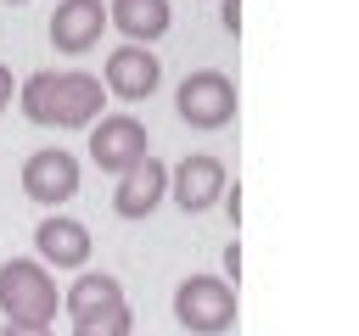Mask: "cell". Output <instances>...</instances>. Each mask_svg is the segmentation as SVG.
I'll return each mask as SVG.
<instances>
[{
	"instance_id": "9",
	"label": "cell",
	"mask_w": 359,
	"mask_h": 336,
	"mask_svg": "<svg viewBox=\"0 0 359 336\" xmlns=\"http://www.w3.org/2000/svg\"><path fill=\"white\" fill-rule=\"evenodd\" d=\"M163 196H168V162L140 157L135 168H123V174H118L112 207H118V218H146V213H151Z\"/></svg>"
},
{
	"instance_id": "7",
	"label": "cell",
	"mask_w": 359,
	"mask_h": 336,
	"mask_svg": "<svg viewBox=\"0 0 359 336\" xmlns=\"http://www.w3.org/2000/svg\"><path fill=\"white\" fill-rule=\"evenodd\" d=\"M168 190H174L180 213H202V207H213L224 196V162L213 151H191V157H180L168 168Z\"/></svg>"
},
{
	"instance_id": "17",
	"label": "cell",
	"mask_w": 359,
	"mask_h": 336,
	"mask_svg": "<svg viewBox=\"0 0 359 336\" xmlns=\"http://www.w3.org/2000/svg\"><path fill=\"white\" fill-rule=\"evenodd\" d=\"M11 101H17V78H11V67L0 62V112H6Z\"/></svg>"
},
{
	"instance_id": "15",
	"label": "cell",
	"mask_w": 359,
	"mask_h": 336,
	"mask_svg": "<svg viewBox=\"0 0 359 336\" xmlns=\"http://www.w3.org/2000/svg\"><path fill=\"white\" fill-rule=\"evenodd\" d=\"M50 90H56V73H50V67H39V73L17 90V101H22L28 123H39V129H50Z\"/></svg>"
},
{
	"instance_id": "12",
	"label": "cell",
	"mask_w": 359,
	"mask_h": 336,
	"mask_svg": "<svg viewBox=\"0 0 359 336\" xmlns=\"http://www.w3.org/2000/svg\"><path fill=\"white\" fill-rule=\"evenodd\" d=\"M107 17L118 22V34H123L129 45H151V39H163L168 22H174L168 0H112Z\"/></svg>"
},
{
	"instance_id": "6",
	"label": "cell",
	"mask_w": 359,
	"mask_h": 336,
	"mask_svg": "<svg viewBox=\"0 0 359 336\" xmlns=\"http://www.w3.org/2000/svg\"><path fill=\"white\" fill-rule=\"evenodd\" d=\"M157 84H163V62H157L146 45H118V50H107V73H101V90H107V95H118V101H146Z\"/></svg>"
},
{
	"instance_id": "2",
	"label": "cell",
	"mask_w": 359,
	"mask_h": 336,
	"mask_svg": "<svg viewBox=\"0 0 359 336\" xmlns=\"http://www.w3.org/2000/svg\"><path fill=\"white\" fill-rule=\"evenodd\" d=\"M174 112L191 123V129H224L236 118V78L219 73V67H196L180 78L174 90Z\"/></svg>"
},
{
	"instance_id": "11",
	"label": "cell",
	"mask_w": 359,
	"mask_h": 336,
	"mask_svg": "<svg viewBox=\"0 0 359 336\" xmlns=\"http://www.w3.org/2000/svg\"><path fill=\"white\" fill-rule=\"evenodd\" d=\"M34 252H39L50 269H84V263H90V224L50 213L45 224H34Z\"/></svg>"
},
{
	"instance_id": "3",
	"label": "cell",
	"mask_w": 359,
	"mask_h": 336,
	"mask_svg": "<svg viewBox=\"0 0 359 336\" xmlns=\"http://www.w3.org/2000/svg\"><path fill=\"white\" fill-rule=\"evenodd\" d=\"M174 319L196 336H219L236 325V286H224L219 274H191L174 291Z\"/></svg>"
},
{
	"instance_id": "16",
	"label": "cell",
	"mask_w": 359,
	"mask_h": 336,
	"mask_svg": "<svg viewBox=\"0 0 359 336\" xmlns=\"http://www.w3.org/2000/svg\"><path fill=\"white\" fill-rule=\"evenodd\" d=\"M219 22L236 34V28H241V0H219Z\"/></svg>"
},
{
	"instance_id": "5",
	"label": "cell",
	"mask_w": 359,
	"mask_h": 336,
	"mask_svg": "<svg viewBox=\"0 0 359 336\" xmlns=\"http://www.w3.org/2000/svg\"><path fill=\"white\" fill-rule=\"evenodd\" d=\"M146 123L140 118H129V112H112V118H95V134H90V162L95 168H107V174H123V168H135L140 157H151L146 151Z\"/></svg>"
},
{
	"instance_id": "13",
	"label": "cell",
	"mask_w": 359,
	"mask_h": 336,
	"mask_svg": "<svg viewBox=\"0 0 359 336\" xmlns=\"http://www.w3.org/2000/svg\"><path fill=\"white\" fill-rule=\"evenodd\" d=\"M67 308H73V319L79 314H90V308H107V302H123V286L112 280V274H101V269H84L79 280H73V291L62 297Z\"/></svg>"
},
{
	"instance_id": "14",
	"label": "cell",
	"mask_w": 359,
	"mask_h": 336,
	"mask_svg": "<svg viewBox=\"0 0 359 336\" xmlns=\"http://www.w3.org/2000/svg\"><path fill=\"white\" fill-rule=\"evenodd\" d=\"M129 330H135L129 302H107V308H90L73 319V336H129Z\"/></svg>"
},
{
	"instance_id": "1",
	"label": "cell",
	"mask_w": 359,
	"mask_h": 336,
	"mask_svg": "<svg viewBox=\"0 0 359 336\" xmlns=\"http://www.w3.org/2000/svg\"><path fill=\"white\" fill-rule=\"evenodd\" d=\"M56 308H62V291H56V280L39 258H6L0 263V314H6V325L50 330Z\"/></svg>"
},
{
	"instance_id": "10",
	"label": "cell",
	"mask_w": 359,
	"mask_h": 336,
	"mask_svg": "<svg viewBox=\"0 0 359 336\" xmlns=\"http://www.w3.org/2000/svg\"><path fill=\"white\" fill-rule=\"evenodd\" d=\"M101 28H107V0H56V11H50V45L67 56L90 50L101 39Z\"/></svg>"
},
{
	"instance_id": "4",
	"label": "cell",
	"mask_w": 359,
	"mask_h": 336,
	"mask_svg": "<svg viewBox=\"0 0 359 336\" xmlns=\"http://www.w3.org/2000/svg\"><path fill=\"white\" fill-rule=\"evenodd\" d=\"M22 196L39 202V207H62L79 196V157L62 151V146H39L28 162H22Z\"/></svg>"
},
{
	"instance_id": "18",
	"label": "cell",
	"mask_w": 359,
	"mask_h": 336,
	"mask_svg": "<svg viewBox=\"0 0 359 336\" xmlns=\"http://www.w3.org/2000/svg\"><path fill=\"white\" fill-rule=\"evenodd\" d=\"M0 336H56V330H39V325H6Z\"/></svg>"
},
{
	"instance_id": "8",
	"label": "cell",
	"mask_w": 359,
	"mask_h": 336,
	"mask_svg": "<svg viewBox=\"0 0 359 336\" xmlns=\"http://www.w3.org/2000/svg\"><path fill=\"white\" fill-rule=\"evenodd\" d=\"M107 106V90L95 84V73H56L50 90V129H90Z\"/></svg>"
},
{
	"instance_id": "19",
	"label": "cell",
	"mask_w": 359,
	"mask_h": 336,
	"mask_svg": "<svg viewBox=\"0 0 359 336\" xmlns=\"http://www.w3.org/2000/svg\"><path fill=\"white\" fill-rule=\"evenodd\" d=\"M6 6H22V0H6Z\"/></svg>"
}]
</instances>
